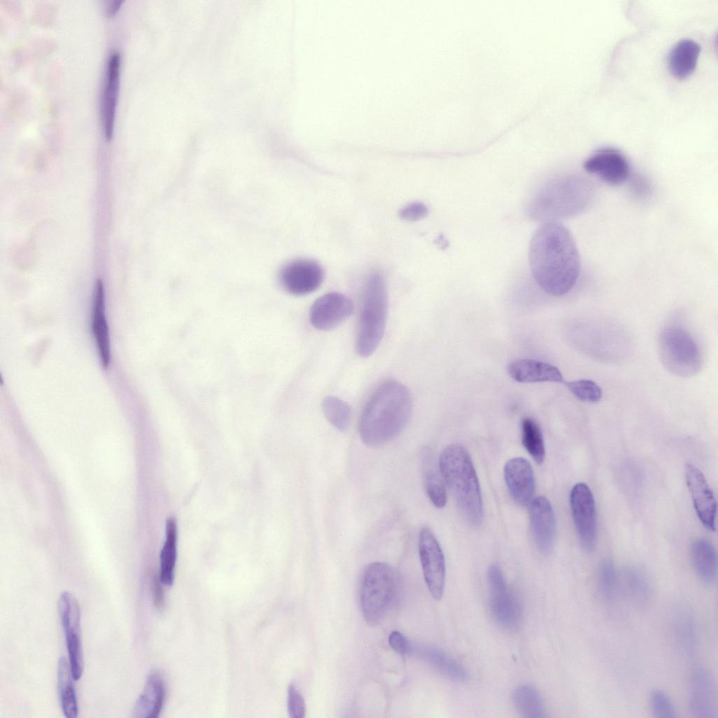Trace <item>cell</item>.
I'll return each instance as SVG.
<instances>
[{"mask_svg": "<svg viewBox=\"0 0 718 718\" xmlns=\"http://www.w3.org/2000/svg\"><path fill=\"white\" fill-rule=\"evenodd\" d=\"M528 257L534 278L546 293L562 296L576 285L581 272L580 255L572 234L561 223L550 221L536 230Z\"/></svg>", "mask_w": 718, "mask_h": 718, "instance_id": "1", "label": "cell"}, {"mask_svg": "<svg viewBox=\"0 0 718 718\" xmlns=\"http://www.w3.org/2000/svg\"><path fill=\"white\" fill-rule=\"evenodd\" d=\"M412 410L408 388L398 381H385L373 393L361 413L358 423L360 439L373 447L389 442L405 428Z\"/></svg>", "mask_w": 718, "mask_h": 718, "instance_id": "2", "label": "cell"}, {"mask_svg": "<svg viewBox=\"0 0 718 718\" xmlns=\"http://www.w3.org/2000/svg\"><path fill=\"white\" fill-rule=\"evenodd\" d=\"M439 468L463 517L472 526H478L483 518V505L480 484L467 449L452 444L442 452Z\"/></svg>", "mask_w": 718, "mask_h": 718, "instance_id": "3", "label": "cell"}, {"mask_svg": "<svg viewBox=\"0 0 718 718\" xmlns=\"http://www.w3.org/2000/svg\"><path fill=\"white\" fill-rule=\"evenodd\" d=\"M388 313V294L383 276L373 272L365 283L358 334L356 350L363 358L371 355L384 334Z\"/></svg>", "mask_w": 718, "mask_h": 718, "instance_id": "4", "label": "cell"}, {"mask_svg": "<svg viewBox=\"0 0 718 718\" xmlns=\"http://www.w3.org/2000/svg\"><path fill=\"white\" fill-rule=\"evenodd\" d=\"M398 586V574L390 564L374 562L365 567L360 579V602L370 625L378 624L385 616L396 597Z\"/></svg>", "mask_w": 718, "mask_h": 718, "instance_id": "5", "label": "cell"}, {"mask_svg": "<svg viewBox=\"0 0 718 718\" xmlns=\"http://www.w3.org/2000/svg\"><path fill=\"white\" fill-rule=\"evenodd\" d=\"M658 348L664 367L678 377H693L702 368L700 348L691 333L682 327H665L660 333Z\"/></svg>", "mask_w": 718, "mask_h": 718, "instance_id": "6", "label": "cell"}, {"mask_svg": "<svg viewBox=\"0 0 718 718\" xmlns=\"http://www.w3.org/2000/svg\"><path fill=\"white\" fill-rule=\"evenodd\" d=\"M487 582L489 607L494 619L505 630L517 628L522 618L521 606L497 564L489 567Z\"/></svg>", "mask_w": 718, "mask_h": 718, "instance_id": "7", "label": "cell"}, {"mask_svg": "<svg viewBox=\"0 0 718 718\" xmlns=\"http://www.w3.org/2000/svg\"><path fill=\"white\" fill-rule=\"evenodd\" d=\"M57 609L72 674L74 680L78 681L82 677L84 668L80 606L73 594L65 591L60 595Z\"/></svg>", "mask_w": 718, "mask_h": 718, "instance_id": "8", "label": "cell"}, {"mask_svg": "<svg viewBox=\"0 0 718 718\" xmlns=\"http://www.w3.org/2000/svg\"><path fill=\"white\" fill-rule=\"evenodd\" d=\"M419 554L428 590L434 599L439 600L445 590V561L438 541L428 527L419 532Z\"/></svg>", "mask_w": 718, "mask_h": 718, "instance_id": "9", "label": "cell"}, {"mask_svg": "<svg viewBox=\"0 0 718 718\" xmlns=\"http://www.w3.org/2000/svg\"><path fill=\"white\" fill-rule=\"evenodd\" d=\"M570 506L583 548L591 552L597 541V513L593 494L584 482L576 484L570 493Z\"/></svg>", "mask_w": 718, "mask_h": 718, "instance_id": "10", "label": "cell"}, {"mask_svg": "<svg viewBox=\"0 0 718 718\" xmlns=\"http://www.w3.org/2000/svg\"><path fill=\"white\" fill-rule=\"evenodd\" d=\"M554 194V211L560 217H568L579 214L590 205L595 189L583 176L568 175L556 182Z\"/></svg>", "mask_w": 718, "mask_h": 718, "instance_id": "11", "label": "cell"}, {"mask_svg": "<svg viewBox=\"0 0 718 718\" xmlns=\"http://www.w3.org/2000/svg\"><path fill=\"white\" fill-rule=\"evenodd\" d=\"M353 311V302L348 297L339 292H330L313 302L309 312V320L317 330H330L343 323Z\"/></svg>", "mask_w": 718, "mask_h": 718, "instance_id": "12", "label": "cell"}, {"mask_svg": "<svg viewBox=\"0 0 718 718\" xmlns=\"http://www.w3.org/2000/svg\"><path fill=\"white\" fill-rule=\"evenodd\" d=\"M324 279V271L316 261L308 259L294 260L281 271L284 288L294 295H305L316 290Z\"/></svg>", "mask_w": 718, "mask_h": 718, "instance_id": "13", "label": "cell"}, {"mask_svg": "<svg viewBox=\"0 0 718 718\" xmlns=\"http://www.w3.org/2000/svg\"><path fill=\"white\" fill-rule=\"evenodd\" d=\"M685 478L698 519L705 527L714 531L717 502L706 478L692 463L686 464Z\"/></svg>", "mask_w": 718, "mask_h": 718, "instance_id": "14", "label": "cell"}, {"mask_svg": "<svg viewBox=\"0 0 718 718\" xmlns=\"http://www.w3.org/2000/svg\"><path fill=\"white\" fill-rule=\"evenodd\" d=\"M688 703L691 713L696 717H717L715 684L710 672L703 667H697L692 672Z\"/></svg>", "mask_w": 718, "mask_h": 718, "instance_id": "15", "label": "cell"}, {"mask_svg": "<svg viewBox=\"0 0 718 718\" xmlns=\"http://www.w3.org/2000/svg\"><path fill=\"white\" fill-rule=\"evenodd\" d=\"M583 166L588 173L612 186L623 184L631 175L625 156L614 149L596 151L585 160Z\"/></svg>", "mask_w": 718, "mask_h": 718, "instance_id": "16", "label": "cell"}, {"mask_svg": "<svg viewBox=\"0 0 718 718\" xmlns=\"http://www.w3.org/2000/svg\"><path fill=\"white\" fill-rule=\"evenodd\" d=\"M529 522L538 550L542 554L549 553L555 541L556 524L553 507L546 497L538 496L531 501Z\"/></svg>", "mask_w": 718, "mask_h": 718, "instance_id": "17", "label": "cell"}, {"mask_svg": "<svg viewBox=\"0 0 718 718\" xmlns=\"http://www.w3.org/2000/svg\"><path fill=\"white\" fill-rule=\"evenodd\" d=\"M504 477L514 501L520 506H528L535 490L534 473L529 462L522 457L510 459L505 464Z\"/></svg>", "mask_w": 718, "mask_h": 718, "instance_id": "18", "label": "cell"}, {"mask_svg": "<svg viewBox=\"0 0 718 718\" xmlns=\"http://www.w3.org/2000/svg\"><path fill=\"white\" fill-rule=\"evenodd\" d=\"M121 57L113 53L109 59L102 99V122L104 137L109 142L113 136L117 93L119 83Z\"/></svg>", "mask_w": 718, "mask_h": 718, "instance_id": "19", "label": "cell"}, {"mask_svg": "<svg viewBox=\"0 0 718 718\" xmlns=\"http://www.w3.org/2000/svg\"><path fill=\"white\" fill-rule=\"evenodd\" d=\"M165 697V686L162 675L157 671L151 672L135 703L133 716L136 718L158 717L162 710Z\"/></svg>", "mask_w": 718, "mask_h": 718, "instance_id": "20", "label": "cell"}, {"mask_svg": "<svg viewBox=\"0 0 718 718\" xmlns=\"http://www.w3.org/2000/svg\"><path fill=\"white\" fill-rule=\"evenodd\" d=\"M92 332L102 365L104 369H107L110 363V343L105 314L104 287L101 280L97 281L95 287L92 310Z\"/></svg>", "mask_w": 718, "mask_h": 718, "instance_id": "21", "label": "cell"}, {"mask_svg": "<svg viewBox=\"0 0 718 718\" xmlns=\"http://www.w3.org/2000/svg\"><path fill=\"white\" fill-rule=\"evenodd\" d=\"M508 374L521 383L564 382L560 370L549 363L532 359H518L510 362L507 367Z\"/></svg>", "mask_w": 718, "mask_h": 718, "instance_id": "22", "label": "cell"}, {"mask_svg": "<svg viewBox=\"0 0 718 718\" xmlns=\"http://www.w3.org/2000/svg\"><path fill=\"white\" fill-rule=\"evenodd\" d=\"M700 45L691 39L679 41L671 49L668 56V66L672 74L677 79H685L695 69L699 54Z\"/></svg>", "mask_w": 718, "mask_h": 718, "instance_id": "23", "label": "cell"}, {"mask_svg": "<svg viewBox=\"0 0 718 718\" xmlns=\"http://www.w3.org/2000/svg\"><path fill=\"white\" fill-rule=\"evenodd\" d=\"M691 562L698 578L712 585L717 575V556L712 544L704 538L696 540L691 548Z\"/></svg>", "mask_w": 718, "mask_h": 718, "instance_id": "24", "label": "cell"}, {"mask_svg": "<svg viewBox=\"0 0 718 718\" xmlns=\"http://www.w3.org/2000/svg\"><path fill=\"white\" fill-rule=\"evenodd\" d=\"M69 661L61 656L57 663V691L62 711L67 718H76L79 705Z\"/></svg>", "mask_w": 718, "mask_h": 718, "instance_id": "25", "label": "cell"}, {"mask_svg": "<svg viewBox=\"0 0 718 718\" xmlns=\"http://www.w3.org/2000/svg\"><path fill=\"white\" fill-rule=\"evenodd\" d=\"M674 630L682 651L686 656L693 654L698 642L697 625L694 614L688 607L681 606L676 610Z\"/></svg>", "mask_w": 718, "mask_h": 718, "instance_id": "26", "label": "cell"}, {"mask_svg": "<svg viewBox=\"0 0 718 718\" xmlns=\"http://www.w3.org/2000/svg\"><path fill=\"white\" fill-rule=\"evenodd\" d=\"M422 468L424 486L428 498L435 507L443 508L447 502L446 489L439 466L436 465L429 449H425L423 452Z\"/></svg>", "mask_w": 718, "mask_h": 718, "instance_id": "27", "label": "cell"}, {"mask_svg": "<svg viewBox=\"0 0 718 718\" xmlns=\"http://www.w3.org/2000/svg\"><path fill=\"white\" fill-rule=\"evenodd\" d=\"M515 709L522 717L541 718L546 717L543 698L535 686L523 684L515 689L512 695Z\"/></svg>", "mask_w": 718, "mask_h": 718, "instance_id": "28", "label": "cell"}, {"mask_svg": "<svg viewBox=\"0 0 718 718\" xmlns=\"http://www.w3.org/2000/svg\"><path fill=\"white\" fill-rule=\"evenodd\" d=\"M421 656L437 671L451 680L463 682L469 677L463 665L438 648L425 647L421 651Z\"/></svg>", "mask_w": 718, "mask_h": 718, "instance_id": "29", "label": "cell"}, {"mask_svg": "<svg viewBox=\"0 0 718 718\" xmlns=\"http://www.w3.org/2000/svg\"><path fill=\"white\" fill-rule=\"evenodd\" d=\"M165 540L160 554L158 578L162 584L170 586L174 581L177 559V524L173 517L168 518L165 525Z\"/></svg>", "mask_w": 718, "mask_h": 718, "instance_id": "30", "label": "cell"}, {"mask_svg": "<svg viewBox=\"0 0 718 718\" xmlns=\"http://www.w3.org/2000/svg\"><path fill=\"white\" fill-rule=\"evenodd\" d=\"M622 585L628 597L637 605H644L652 595V586L647 576L637 567H629L620 577Z\"/></svg>", "mask_w": 718, "mask_h": 718, "instance_id": "31", "label": "cell"}, {"mask_svg": "<svg viewBox=\"0 0 718 718\" xmlns=\"http://www.w3.org/2000/svg\"><path fill=\"white\" fill-rule=\"evenodd\" d=\"M522 442L526 450L538 463H542L546 456L543 437L538 424L531 417L521 421Z\"/></svg>", "mask_w": 718, "mask_h": 718, "instance_id": "32", "label": "cell"}, {"mask_svg": "<svg viewBox=\"0 0 718 718\" xmlns=\"http://www.w3.org/2000/svg\"><path fill=\"white\" fill-rule=\"evenodd\" d=\"M597 585L598 592L604 600L609 602L615 597L620 587V576L611 559H604L600 564Z\"/></svg>", "mask_w": 718, "mask_h": 718, "instance_id": "33", "label": "cell"}, {"mask_svg": "<svg viewBox=\"0 0 718 718\" xmlns=\"http://www.w3.org/2000/svg\"><path fill=\"white\" fill-rule=\"evenodd\" d=\"M322 409L327 420L337 430L345 431L350 424L351 409L343 400L335 396L323 399Z\"/></svg>", "mask_w": 718, "mask_h": 718, "instance_id": "34", "label": "cell"}, {"mask_svg": "<svg viewBox=\"0 0 718 718\" xmlns=\"http://www.w3.org/2000/svg\"><path fill=\"white\" fill-rule=\"evenodd\" d=\"M565 384L571 393L583 402L595 403L602 397L601 387L591 379H582L566 382Z\"/></svg>", "mask_w": 718, "mask_h": 718, "instance_id": "35", "label": "cell"}, {"mask_svg": "<svg viewBox=\"0 0 718 718\" xmlns=\"http://www.w3.org/2000/svg\"><path fill=\"white\" fill-rule=\"evenodd\" d=\"M649 705L653 715L658 718L677 717L675 707L671 698L659 689H653L649 694Z\"/></svg>", "mask_w": 718, "mask_h": 718, "instance_id": "36", "label": "cell"}, {"mask_svg": "<svg viewBox=\"0 0 718 718\" xmlns=\"http://www.w3.org/2000/svg\"><path fill=\"white\" fill-rule=\"evenodd\" d=\"M287 711L292 718H303L306 714L304 699L294 684L287 689Z\"/></svg>", "mask_w": 718, "mask_h": 718, "instance_id": "37", "label": "cell"}, {"mask_svg": "<svg viewBox=\"0 0 718 718\" xmlns=\"http://www.w3.org/2000/svg\"><path fill=\"white\" fill-rule=\"evenodd\" d=\"M428 208L421 203H412L403 207L399 216L404 220L414 222L423 219L428 215Z\"/></svg>", "mask_w": 718, "mask_h": 718, "instance_id": "38", "label": "cell"}, {"mask_svg": "<svg viewBox=\"0 0 718 718\" xmlns=\"http://www.w3.org/2000/svg\"><path fill=\"white\" fill-rule=\"evenodd\" d=\"M388 643L395 651L401 654L407 653L412 650L408 640L398 631H393L389 635Z\"/></svg>", "mask_w": 718, "mask_h": 718, "instance_id": "39", "label": "cell"}, {"mask_svg": "<svg viewBox=\"0 0 718 718\" xmlns=\"http://www.w3.org/2000/svg\"><path fill=\"white\" fill-rule=\"evenodd\" d=\"M630 188L632 194L639 198L646 197L650 191L649 182L641 175H636L632 177Z\"/></svg>", "mask_w": 718, "mask_h": 718, "instance_id": "40", "label": "cell"}, {"mask_svg": "<svg viewBox=\"0 0 718 718\" xmlns=\"http://www.w3.org/2000/svg\"><path fill=\"white\" fill-rule=\"evenodd\" d=\"M162 583L159 578H155L152 583V596L156 608L162 610L164 607V592L161 585Z\"/></svg>", "mask_w": 718, "mask_h": 718, "instance_id": "41", "label": "cell"}, {"mask_svg": "<svg viewBox=\"0 0 718 718\" xmlns=\"http://www.w3.org/2000/svg\"><path fill=\"white\" fill-rule=\"evenodd\" d=\"M122 1H111L107 3L105 11L108 16L114 15L119 10Z\"/></svg>", "mask_w": 718, "mask_h": 718, "instance_id": "42", "label": "cell"}]
</instances>
